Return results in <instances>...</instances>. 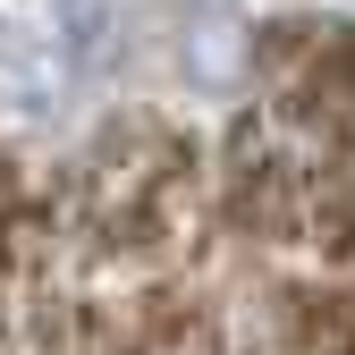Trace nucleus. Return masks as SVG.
I'll list each match as a JSON object with an SVG mask.
<instances>
[{"instance_id":"nucleus-1","label":"nucleus","mask_w":355,"mask_h":355,"mask_svg":"<svg viewBox=\"0 0 355 355\" xmlns=\"http://www.w3.org/2000/svg\"><path fill=\"white\" fill-rule=\"evenodd\" d=\"M178 51H187V76L220 94V85H237V68H245V26L220 17V9H203L187 34H178Z\"/></svg>"},{"instance_id":"nucleus-2","label":"nucleus","mask_w":355,"mask_h":355,"mask_svg":"<svg viewBox=\"0 0 355 355\" xmlns=\"http://www.w3.org/2000/svg\"><path fill=\"white\" fill-rule=\"evenodd\" d=\"M0 94H9L17 110H34V119H42V110H60V68L42 60L9 17H0Z\"/></svg>"},{"instance_id":"nucleus-3","label":"nucleus","mask_w":355,"mask_h":355,"mask_svg":"<svg viewBox=\"0 0 355 355\" xmlns=\"http://www.w3.org/2000/svg\"><path fill=\"white\" fill-rule=\"evenodd\" d=\"M60 34L85 60H119L136 34V0H60Z\"/></svg>"}]
</instances>
